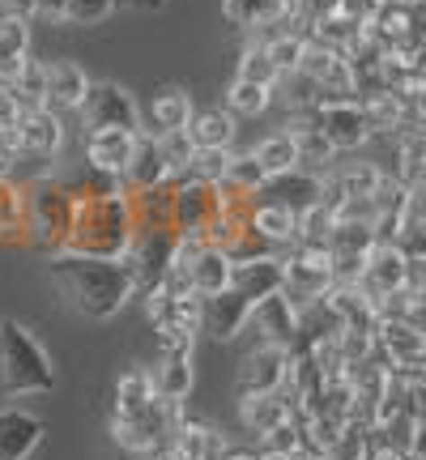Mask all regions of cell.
I'll return each instance as SVG.
<instances>
[{
	"instance_id": "22",
	"label": "cell",
	"mask_w": 426,
	"mask_h": 460,
	"mask_svg": "<svg viewBox=\"0 0 426 460\" xmlns=\"http://www.w3.org/2000/svg\"><path fill=\"white\" fill-rule=\"evenodd\" d=\"M188 137L197 149H235V137H239V119L226 111V107H205V111H192L188 119Z\"/></svg>"
},
{
	"instance_id": "12",
	"label": "cell",
	"mask_w": 426,
	"mask_h": 460,
	"mask_svg": "<svg viewBox=\"0 0 426 460\" xmlns=\"http://www.w3.org/2000/svg\"><path fill=\"white\" fill-rule=\"evenodd\" d=\"M405 252L396 243H376L371 252H367V261H362V273H359V286L362 295L376 303L379 295H388V290H401L405 286Z\"/></svg>"
},
{
	"instance_id": "16",
	"label": "cell",
	"mask_w": 426,
	"mask_h": 460,
	"mask_svg": "<svg viewBox=\"0 0 426 460\" xmlns=\"http://www.w3.org/2000/svg\"><path fill=\"white\" fill-rule=\"evenodd\" d=\"M90 73H85L77 60H56V65H48V94H43V107L56 115H68L77 111L85 99V90H90Z\"/></svg>"
},
{
	"instance_id": "14",
	"label": "cell",
	"mask_w": 426,
	"mask_h": 460,
	"mask_svg": "<svg viewBox=\"0 0 426 460\" xmlns=\"http://www.w3.org/2000/svg\"><path fill=\"white\" fill-rule=\"evenodd\" d=\"M17 128H22V149L26 158H56L65 149V119L48 107H31V111L17 115Z\"/></svg>"
},
{
	"instance_id": "38",
	"label": "cell",
	"mask_w": 426,
	"mask_h": 460,
	"mask_svg": "<svg viewBox=\"0 0 426 460\" xmlns=\"http://www.w3.org/2000/svg\"><path fill=\"white\" fill-rule=\"evenodd\" d=\"M226 163H230V149H197L192 163L183 166L175 180H192V183H209V188H217L222 175H226Z\"/></svg>"
},
{
	"instance_id": "36",
	"label": "cell",
	"mask_w": 426,
	"mask_h": 460,
	"mask_svg": "<svg viewBox=\"0 0 426 460\" xmlns=\"http://www.w3.org/2000/svg\"><path fill=\"white\" fill-rule=\"evenodd\" d=\"M273 107V90H264V85H252V82H235L226 85V111L235 119H252V115H264Z\"/></svg>"
},
{
	"instance_id": "3",
	"label": "cell",
	"mask_w": 426,
	"mask_h": 460,
	"mask_svg": "<svg viewBox=\"0 0 426 460\" xmlns=\"http://www.w3.org/2000/svg\"><path fill=\"white\" fill-rule=\"evenodd\" d=\"M0 388L9 396H43L56 388L51 354L17 320H0Z\"/></svg>"
},
{
	"instance_id": "37",
	"label": "cell",
	"mask_w": 426,
	"mask_h": 460,
	"mask_svg": "<svg viewBox=\"0 0 426 460\" xmlns=\"http://www.w3.org/2000/svg\"><path fill=\"white\" fill-rule=\"evenodd\" d=\"M235 77L239 82H252V85H264V90H273L281 82V73L273 68V60L264 56L261 39H252L244 51H239V68H235Z\"/></svg>"
},
{
	"instance_id": "6",
	"label": "cell",
	"mask_w": 426,
	"mask_h": 460,
	"mask_svg": "<svg viewBox=\"0 0 426 460\" xmlns=\"http://www.w3.org/2000/svg\"><path fill=\"white\" fill-rule=\"evenodd\" d=\"M192 349H197V337L158 332V362L149 371L158 401H171V405L188 401V393H192Z\"/></svg>"
},
{
	"instance_id": "40",
	"label": "cell",
	"mask_w": 426,
	"mask_h": 460,
	"mask_svg": "<svg viewBox=\"0 0 426 460\" xmlns=\"http://www.w3.org/2000/svg\"><path fill=\"white\" fill-rule=\"evenodd\" d=\"M376 247V230L367 222H337L328 234V252H345V256H367Z\"/></svg>"
},
{
	"instance_id": "25",
	"label": "cell",
	"mask_w": 426,
	"mask_h": 460,
	"mask_svg": "<svg viewBox=\"0 0 426 460\" xmlns=\"http://www.w3.org/2000/svg\"><path fill=\"white\" fill-rule=\"evenodd\" d=\"M192 111H197V102H192V94H188L183 85H163V90L154 94V102H149V119H154V128H146V132L158 137V132L188 128Z\"/></svg>"
},
{
	"instance_id": "42",
	"label": "cell",
	"mask_w": 426,
	"mask_h": 460,
	"mask_svg": "<svg viewBox=\"0 0 426 460\" xmlns=\"http://www.w3.org/2000/svg\"><path fill=\"white\" fill-rule=\"evenodd\" d=\"M298 447H303V430H298L295 418L278 422L269 435H261V439H256V452H269V456H295Z\"/></svg>"
},
{
	"instance_id": "9",
	"label": "cell",
	"mask_w": 426,
	"mask_h": 460,
	"mask_svg": "<svg viewBox=\"0 0 426 460\" xmlns=\"http://www.w3.org/2000/svg\"><path fill=\"white\" fill-rule=\"evenodd\" d=\"M244 332H252V345H281V349H290L298 341V307L278 290V295L261 298L247 312Z\"/></svg>"
},
{
	"instance_id": "1",
	"label": "cell",
	"mask_w": 426,
	"mask_h": 460,
	"mask_svg": "<svg viewBox=\"0 0 426 460\" xmlns=\"http://www.w3.org/2000/svg\"><path fill=\"white\" fill-rule=\"evenodd\" d=\"M51 281L60 286L68 307L85 320H115L137 298V278L124 269V261L56 252L51 256Z\"/></svg>"
},
{
	"instance_id": "10",
	"label": "cell",
	"mask_w": 426,
	"mask_h": 460,
	"mask_svg": "<svg viewBox=\"0 0 426 460\" xmlns=\"http://www.w3.org/2000/svg\"><path fill=\"white\" fill-rule=\"evenodd\" d=\"M315 128L324 132V141L337 154H359L367 141H371V128H367V115H362L359 99L354 102H315Z\"/></svg>"
},
{
	"instance_id": "46",
	"label": "cell",
	"mask_w": 426,
	"mask_h": 460,
	"mask_svg": "<svg viewBox=\"0 0 426 460\" xmlns=\"http://www.w3.org/2000/svg\"><path fill=\"white\" fill-rule=\"evenodd\" d=\"M0 154H4L9 166H13L17 158H26V149H22V128H17V124H4V128H0Z\"/></svg>"
},
{
	"instance_id": "4",
	"label": "cell",
	"mask_w": 426,
	"mask_h": 460,
	"mask_svg": "<svg viewBox=\"0 0 426 460\" xmlns=\"http://www.w3.org/2000/svg\"><path fill=\"white\" fill-rule=\"evenodd\" d=\"M26 188V243H34L39 252H65L68 239V222H73V200L68 192L56 183V175H39Z\"/></svg>"
},
{
	"instance_id": "13",
	"label": "cell",
	"mask_w": 426,
	"mask_h": 460,
	"mask_svg": "<svg viewBox=\"0 0 426 460\" xmlns=\"http://www.w3.org/2000/svg\"><path fill=\"white\" fill-rule=\"evenodd\" d=\"M281 281H286V269H281V252L278 256H261V261H244L230 269V286L226 290H235V295L244 298V303H261V298L278 295Z\"/></svg>"
},
{
	"instance_id": "19",
	"label": "cell",
	"mask_w": 426,
	"mask_h": 460,
	"mask_svg": "<svg viewBox=\"0 0 426 460\" xmlns=\"http://www.w3.org/2000/svg\"><path fill=\"white\" fill-rule=\"evenodd\" d=\"M247 312H252V303H244L235 290H222V295L205 298V312H200V332H209L213 341H235V337H244Z\"/></svg>"
},
{
	"instance_id": "11",
	"label": "cell",
	"mask_w": 426,
	"mask_h": 460,
	"mask_svg": "<svg viewBox=\"0 0 426 460\" xmlns=\"http://www.w3.org/2000/svg\"><path fill=\"white\" fill-rule=\"evenodd\" d=\"M290 371V349L281 345H247V354L239 358V396H256V393H278L286 384Z\"/></svg>"
},
{
	"instance_id": "34",
	"label": "cell",
	"mask_w": 426,
	"mask_h": 460,
	"mask_svg": "<svg viewBox=\"0 0 426 460\" xmlns=\"http://www.w3.org/2000/svg\"><path fill=\"white\" fill-rule=\"evenodd\" d=\"M264 175L261 163L252 158V149H230V163H226V175H222V188L239 192V197H261L264 188Z\"/></svg>"
},
{
	"instance_id": "18",
	"label": "cell",
	"mask_w": 426,
	"mask_h": 460,
	"mask_svg": "<svg viewBox=\"0 0 426 460\" xmlns=\"http://www.w3.org/2000/svg\"><path fill=\"white\" fill-rule=\"evenodd\" d=\"M171 180V166L163 158V146L154 132H137V146H132V158L124 166V188L129 192H141V188H158V183Z\"/></svg>"
},
{
	"instance_id": "17",
	"label": "cell",
	"mask_w": 426,
	"mask_h": 460,
	"mask_svg": "<svg viewBox=\"0 0 426 460\" xmlns=\"http://www.w3.org/2000/svg\"><path fill=\"white\" fill-rule=\"evenodd\" d=\"M320 188H324V175H315V171H286V175H269L261 188V197L256 200H273V205H286V209H307L320 200Z\"/></svg>"
},
{
	"instance_id": "43",
	"label": "cell",
	"mask_w": 426,
	"mask_h": 460,
	"mask_svg": "<svg viewBox=\"0 0 426 460\" xmlns=\"http://www.w3.org/2000/svg\"><path fill=\"white\" fill-rule=\"evenodd\" d=\"M158 146H163V158H166V166H171V180H175V175H180L183 166L192 163V154H197V146H192V137H188V128L158 132Z\"/></svg>"
},
{
	"instance_id": "45",
	"label": "cell",
	"mask_w": 426,
	"mask_h": 460,
	"mask_svg": "<svg viewBox=\"0 0 426 460\" xmlns=\"http://www.w3.org/2000/svg\"><path fill=\"white\" fill-rule=\"evenodd\" d=\"M290 13H298L307 26H312V22H320V17L337 13V0H290Z\"/></svg>"
},
{
	"instance_id": "31",
	"label": "cell",
	"mask_w": 426,
	"mask_h": 460,
	"mask_svg": "<svg viewBox=\"0 0 426 460\" xmlns=\"http://www.w3.org/2000/svg\"><path fill=\"white\" fill-rule=\"evenodd\" d=\"M154 379H149V367H132L124 376L115 379V401H111V413L115 418H132V413H141L154 401Z\"/></svg>"
},
{
	"instance_id": "27",
	"label": "cell",
	"mask_w": 426,
	"mask_h": 460,
	"mask_svg": "<svg viewBox=\"0 0 426 460\" xmlns=\"http://www.w3.org/2000/svg\"><path fill=\"white\" fill-rule=\"evenodd\" d=\"M132 230H171V180L158 188H141L129 192Z\"/></svg>"
},
{
	"instance_id": "30",
	"label": "cell",
	"mask_w": 426,
	"mask_h": 460,
	"mask_svg": "<svg viewBox=\"0 0 426 460\" xmlns=\"http://www.w3.org/2000/svg\"><path fill=\"white\" fill-rule=\"evenodd\" d=\"M26 243V188L13 175H0V247Z\"/></svg>"
},
{
	"instance_id": "29",
	"label": "cell",
	"mask_w": 426,
	"mask_h": 460,
	"mask_svg": "<svg viewBox=\"0 0 426 460\" xmlns=\"http://www.w3.org/2000/svg\"><path fill=\"white\" fill-rule=\"evenodd\" d=\"M281 13H290V0H222V17H226L235 31L261 34Z\"/></svg>"
},
{
	"instance_id": "26",
	"label": "cell",
	"mask_w": 426,
	"mask_h": 460,
	"mask_svg": "<svg viewBox=\"0 0 426 460\" xmlns=\"http://www.w3.org/2000/svg\"><path fill=\"white\" fill-rule=\"evenodd\" d=\"M393 141H396V163L388 175H393L396 183H405L410 192H422V183H426V132H401Z\"/></svg>"
},
{
	"instance_id": "44",
	"label": "cell",
	"mask_w": 426,
	"mask_h": 460,
	"mask_svg": "<svg viewBox=\"0 0 426 460\" xmlns=\"http://www.w3.org/2000/svg\"><path fill=\"white\" fill-rule=\"evenodd\" d=\"M120 0H68V26H99Z\"/></svg>"
},
{
	"instance_id": "39",
	"label": "cell",
	"mask_w": 426,
	"mask_h": 460,
	"mask_svg": "<svg viewBox=\"0 0 426 460\" xmlns=\"http://www.w3.org/2000/svg\"><path fill=\"white\" fill-rule=\"evenodd\" d=\"M303 43H307V34H269V39H261L264 56L273 60V68H278L281 77L298 73V56H303Z\"/></svg>"
},
{
	"instance_id": "15",
	"label": "cell",
	"mask_w": 426,
	"mask_h": 460,
	"mask_svg": "<svg viewBox=\"0 0 426 460\" xmlns=\"http://www.w3.org/2000/svg\"><path fill=\"white\" fill-rule=\"evenodd\" d=\"M132 146H137V132H120V128L85 132V166L124 180V166H129V158H132Z\"/></svg>"
},
{
	"instance_id": "47",
	"label": "cell",
	"mask_w": 426,
	"mask_h": 460,
	"mask_svg": "<svg viewBox=\"0 0 426 460\" xmlns=\"http://www.w3.org/2000/svg\"><path fill=\"white\" fill-rule=\"evenodd\" d=\"M34 17L51 26H68V0H34Z\"/></svg>"
},
{
	"instance_id": "24",
	"label": "cell",
	"mask_w": 426,
	"mask_h": 460,
	"mask_svg": "<svg viewBox=\"0 0 426 460\" xmlns=\"http://www.w3.org/2000/svg\"><path fill=\"white\" fill-rule=\"evenodd\" d=\"M247 226L256 230L269 247H278V252L295 243V209H286V205H273V200H252Z\"/></svg>"
},
{
	"instance_id": "28",
	"label": "cell",
	"mask_w": 426,
	"mask_h": 460,
	"mask_svg": "<svg viewBox=\"0 0 426 460\" xmlns=\"http://www.w3.org/2000/svg\"><path fill=\"white\" fill-rule=\"evenodd\" d=\"M9 94H13L17 111H31V107H43V94H48V60H39L34 51H26L13 68V82H9Z\"/></svg>"
},
{
	"instance_id": "32",
	"label": "cell",
	"mask_w": 426,
	"mask_h": 460,
	"mask_svg": "<svg viewBox=\"0 0 426 460\" xmlns=\"http://www.w3.org/2000/svg\"><path fill=\"white\" fill-rule=\"evenodd\" d=\"M324 175L342 188V197H371L379 175H384V166L367 163V158H350V163H333Z\"/></svg>"
},
{
	"instance_id": "7",
	"label": "cell",
	"mask_w": 426,
	"mask_h": 460,
	"mask_svg": "<svg viewBox=\"0 0 426 460\" xmlns=\"http://www.w3.org/2000/svg\"><path fill=\"white\" fill-rule=\"evenodd\" d=\"M217 217V192L209 183L171 180V234L205 239V226Z\"/></svg>"
},
{
	"instance_id": "41",
	"label": "cell",
	"mask_w": 426,
	"mask_h": 460,
	"mask_svg": "<svg viewBox=\"0 0 426 460\" xmlns=\"http://www.w3.org/2000/svg\"><path fill=\"white\" fill-rule=\"evenodd\" d=\"M31 51V22L0 13V65H17Z\"/></svg>"
},
{
	"instance_id": "21",
	"label": "cell",
	"mask_w": 426,
	"mask_h": 460,
	"mask_svg": "<svg viewBox=\"0 0 426 460\" xmlns=\"http://www.w3.org/2000/svg\"><path fill=\"white\" fill-rule=\"evenodd\" d=\"M286 418H295V413H290V401H286V393L239 396V422H244V430L252 435V444H256L261 435H269V430L278 427V422H286Z\"/></svg>"
},
{
	"instance_id": "23",
	"label": "cell",
	"mask_w": 426,
	"mask_h": 460,
	"mask_svg": "<svg viewBox=\"0 0 426 460\" xmlns=\"http://www.w3.org/2000/svg\"><path fill=\"white\" fill-rule=\"evenodd\" d=\"M230 256L226 252H217V247H200L197 256H192V264H188V286H192V295L200 298H213V295H222L230 286Z\"/></svg>"
},
{
	"instance_id": "49",
	"label": "cell",
	"mask_w": 426,
	"mask_h": 460,
	"mask_svg": "<svg viewBox=\"0 0 426 460\" xmlns=\"http://www.w3.org/2000/svg\"><path fill=\"white\" fill-rule=\"evenodd\" d=\"M17 102H13V94H9V90H0V128H4V124H17Z\"/></svg>"
},
{
	"instance_id": "20",
	"label": "cell",
	"mask_w": 426,
	"mask_h": 460,
	"mask_svg": "<svg viewBox=\"0 0 426 460\" xmlns=\"http://www.w3.org/2000/svg\"><path fill=\"white\" fill-rule=\"evenodd\" d=\"M43 444V418L31 410H0V460H31Z\"/></svg>"
},
{
	"instance_id": "5",
	"label": "cell",
	"mask_w": 426,
	"mask_h": 460,
	"mask_svg": "<svg viewBox=\"0 0 426 460\" xmlns=\"http://www.w3.org/2000/svg\"><path fill=\"white\" fill-rule=\"evenodd\" d=\"M82 128H120V132H146V115H141V102L132 99V90H124L120 82H90L82 107Z\"/></svg>"
},
{
	"instance_id": "35",
	"label": "cell",
	"mask_w": 426,
	"mask_h": 460,
	"mask_svg": "<svg viewBox=\"0 0 426 460\" xmlns=\"http://www.w3.org/2000/svg\"><path fill=\"white\" fill-rule=\"evenodd\" d=\"M252 158L261 163L264 175H286V171L298 166V149H295V141H290V132H269L261 146L252 149Z\"/></svg>"
},
{
	"instance_id": "48",
	"label": "cell",
	"mask_w": 426,
	"mask_h": 460,
	"mask_svg": "<svg viewBox=\"0 0 426 460\" xmlns=\"http://www.w3.org/2000/svg\"><path fill=\"white\" fill-rule=\"evenodd\" d=\"M0 13L22 17V22H34V0H0Z\"/></svg>"
},
{
	"instance_id": "51",
	"label": "cell",
	"mask_w": 426,
	"mask_h": 460,
	"mask_svg": "<svg viewBox=\"0 0 426 460\" xmlns=\"http://www.w3.org/2000/svg\"><path fill=\"white\" fill-rule=\"evenodd\" d=\"M396 4H418V0H396Z\"/></svg>"
},
{
	"instance_id": "2",
	"label": "cell",
	"mask_w": 426,
	"mask_h": 460,
	"mask_svg": "<svg viewBox=\"0 0 426 460\" xmlns=\"http://www.w3.org/2000/svg\"><path fill=\"white\" fill-rule=\"evenodd\" d=\"M132 209L129 192L124 197H94L73 200V222H68L65 252L73 256H99V261H120L132 243Z\"/></svg>"
},
{
	"instance_id": "50",
	"label": "cell",
	"mask_w": 426,
	"mask_h": 460,
	"mask_svg": "<svg viewBox=\"0 0 426 460\" xmlns=\"http://www.w3.org/2000/svg\"><path fill=\"white\" fill-rule=\"evenodd\" d=\"M0 175H13V166L4 163V154H0Z\"/></svg>"
},
{
	"instance_id": "8",
	"label": "cell",
	"mask_w": 426,
	"mask_h": 460,
	"mask_svg": "<svg viewBox=\"0 0 426 460\" xmlns=\"http://www.w3.org/2000/svg\"><path fill=\"white\" fill-rule=\"evenodd\" d=\"M376 358L388 371H422L426 362V332L422 324L405 320H379L376 324Z\"/></svg>"
},
{
	"instance_id": "33",
	"label": "cell",
	"mask_w": 426,
	"mask_h": 460,
	"mask_svg": "<svg viewBox=\"0 0 426 460\" xmlns=\"http://www.w3.org/2000/svg\"><path fill=\"white\" fill-rule=\"evenodd\" d=\"M359 107H362V115H367V128H371V137H396V128H401V115H405V102L396 99L393 90L362 94Z\"/></svg>"
}]
</instances>
